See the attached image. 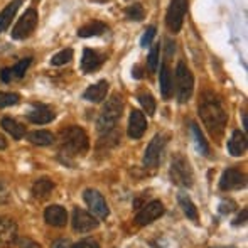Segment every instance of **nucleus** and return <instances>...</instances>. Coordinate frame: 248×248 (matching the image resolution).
Wrapping results in <instances>:
<instances>
[{
	"instance_id": "2",
	"label": "nucleus",
	"mask_w": 248,
	"mask_h": 248,
	"mask_svg": "<svg viewBox=\"0 0 248 248\" xmlns=\"http://www.w3.org/2000/svg\"><path fill=\"white\" fill-rule=\"evenodd\" d=\"M59 142H61V152L66 154V159L85 155L88 152L90 140L88 135L79 127H68L59 132Z\"/></svg>"
},
{
	"instance_id": "22",
	"label": "nucleus",
	"mask_w": 248,
	"mask_h": 248,
	"mask_svg": "<svg viewBox=\"0 0 248 248\" xmlns=\"http://www.w3.org/2000/svg\"><path fill=\"white\" fill-rule=\"evenodd\" d=\"M54 191V183L47 177H41L32 184V196L36 199H46Z\"/></svg>"
},
{
	"instance_id": "30",
	"label": "nucleus",
	"mask_w": 248,
	"mask_h": 248,
	"mask_svg": "<svg viewBox=\"0 0 248 248\" xmlns=\"http://www.w3.org/2000/svg\"><path fill=\"white\" fill-rule=\"evenodd\" d=\"M31 62H32V59L31 58H26V59H22V61H19L16 66H12V76L14 78H22L24 75H26V71H27V68L31 66Z\"/></svg>"
},
{
	"instance_id": "17",
	"label": "nucleus",
	"mask_w": 248,
	"mask_h": 248,
	"mask_svg": "<svg viewBox=\"0 0 248 248\" xmlns=\"http://www.w3.org/2000/svg\"><path fill=\"white\" fill-rule=\"evenodd\" d=\"M52 118H54V111H52L49 107H46V105H36V107L27 113V120L36 125L49 124V122H52Z\"/></svg>"
},
{
	"instance_id": "10",
	"label": "nucleus",
	"mask_w": 248,
	"mask_h": 248,
	"mask_svg": "<svg viewBox=\"0 0 248 248\" xmlns=\"http://www.w3.org/2000/svg\"><path fill=\"white\" fill-rule=\"evenodd\" d=\"M98 225H100L98 219L93 215H90L88 211H85V209L76 208L75 211H73V228H75V232L88 233V232H92V230L98 228Z\"/></svg>"
},
{
	"instance_id": "34",
	"label": "nucleus",
	"mask_w": 248,
	"mask_h": 248,
	"mask_svg": "<svg viewBox=\"0 0 248 248\" xmlns=\"http://www.w3.org/2000/svg\"><path fill=\"white\" fill-rule=\"evenodd\" d=\"M154 36H155V27H154V26H150L149 29L145 31V34H144V37H142L140 44H142V46H144V47L150 46V43H152Z\"/></svg>"
},
{
	"instance_id": "18",
	"label": "nucleus",
	"mask_w": 248,
	"mask_h": 248,
	"mask_svg": "<svg viewBox=\"0 0 248 248\" xmlns=\"http://www.w3.org/2000/svg\"><path fill=\"white\" fill-rule=\"evenodd\" d=\"M228 152L233 157H240L247 152V135L240 130H235L232 134V139L228 140Z\"/></svg>"
},
{
	"instance_id": "33",
	"label": "nucleus",
	"mask_w": 248,
	"mask_h": 248,
	"mask_svg": "<svg viewBox=\"0 0 248 248\" xmlns=\"http://www.w3.org/2000/svg\"><path fill=\"white\" fill-rule=\"evenodd\" d=\"M159 44L150 49V54H149V69L150 71H157V66H159Z\"/></svg>"
},
{
	"instance_id": "38",
	"label": "nucleus",
	"mask_w": 248,
	"mask_h": 248,
	"mask_svg": "<svg viewBox=\"0 0 248 248\" xmlns=\"http://www.w3.org/2000/svg\"><path fill=\"white\" fill-rule=\"evenodd\" d=\"M9 189H7V186L5 184L0 181V204H3V202H7L9 201Z\"/></svg>"
},
{
	"instance_id": "20",
	"label": "nucleus",
	"mask_w": 248,
	"mask_h": 248,
	"mask_svg": "<svg viewBox=\"0 0 248 248\" xmlns=\"http://www.w3.org/2000/svg\"><path fill=\"white\" fill-rule=\"evenodd\" d=\"M20 3H22V0H12V2L0 12V34L9 29V26L12 24V19L16 17L17 10H19Z\"/></svg>"
},
{
	"instance_id": "16",
	"label": "nucleus",
	"mask_w": 248,
	"mask_h": 248,
	"mask_svg": "<svg viewBox=\"0 0 248 248\" xmlns=\"http://www.w3.org/2000/svg\"><path fill=\"white\" fill-rule=\"evenodd\" d=\"M105 56L100 54L98 51H93L90 47H86L83 51V58H81V69L85 73H95L96 69L103 64Z\"/></svg>"
},
{
	"instance_id": "44",
	"label": "nucleus",
	"mask_w": 248,
	"mask_h": 248,
	"mask_svg": "<svg viewBox=\"0 0 248 248\" xmlns=\"http://www.w3.org/2000/svg\"><path fill=\"white\" fill-rule=\"evenodd\" d=\"M215 248H228V247H215ZM230 248H233V247H230Z\"/></svg>"
},
{
	"instance_id": "21",
	"label": "nucleus",
	"mask_w": 248,
	"mask_h": 248,
	"mask_svg": "<svg viewBox=\"0 0 248 248\" xmlns=\"http://www.w3.org/2000/svg\"><path fill=\"white\" fill-rule=\"evenodd\" d=\"M159 83H160V93H162V98L164 100H169L170 95H172V75H170V69L169 66L164 62L160 66V76H159Z\"/></svg>"
},
{
	"instance_id": "15",
	"label": "nucleus",
	"mask_w": 248,
	"mask_h": 248,
	"mask_svg": "<svg viewBox=\"0 0 248 248\" xmlns=\"http://www.w3.org/2000/svg\"><path fill=\"white\" fill-rule=\"evenodd\" d=\"M44 219H46L47 225L56 226V228H61L68 223V211H66L62 206L52 204L49 208H46L44 211Z\"/></svg>"
},
{
	"instance_id": "9",
	"label": "nucleus",
	"mask_w": 248,
	"mask_h": 248,
	"mask_svg": "<svg viewBox=\"0 0 248 248\" xmlns=\"http://www.w3.org/2000/svg\"><path fill=\"white\" fill-rule=\"evenodd\" d=\"M83 198H85V202L88 204L90 211H92L96 218H100V219L108 218L110 209H108V204H107V201H105V198L101 196L98 191L96 189H86L85 194H83Z\"/></svg>"
},
{
	"instance_id": "39",
	"label": "nucleus",
	"mask_w": 248,
	"mask_h": 248,
	"mask_svg": "<svg viewBox=\"0 0 248 248\" xmlns=\"http://www.w3.org/2000/svg\"><path fill=\"white\" fill-rule=\"evenodd\" d=\"M0 78H2V81L9 83L10 79L14 78V76H12V69H10V68H3L2 71H0Z\"/></svg>"
},
{
	"instance_id": "5",
	"label": "nucleus",
	"mask_w": 248,
	"mask_h": 248,
	"mask_svg": "<svg viewBox=\"0 0 248 248\" xmlns=\"http://www.w3.org/2000/svg\"><path fill=\"white\" fill-rule=\"evenodd\" d=\"M193 88H194V78L193 73L189 71L186 64L183 61L177 64L176 69V92H177V100L181 103H186L187 100L193 95Z\"/></svg>"
},
{
	"instance_id": "41",
	"label": "nucleus",
	"mask_w": 248,
	"mask_h": 248,
	"mask_svg": "<svg viewBox=\"0 0 248 248\" xmlns=\"http://www.w3.org/2000/svg\"><path fill=\"white\" fill-rule=\"evenodd\" d=\"M247 221V209H243L242 211V215L236 218V221H235V225H243V223Z\"/></svg>"
},
{
	"instance_id": "37",
	"label": "nucleus",
	"mask_w": 248,
	"mask_h": 248,
	"mask_svg": "<svg viewBox=\"0 0 248 248\" xmlns=\"http://www.w3.org/2000/svg\"><path fill=\"white\" fill-rule=\"evenodd\" d=\"M73 248H100V247H98V243H96L95 240L86 238V240H81V242H78Z\"/></svg>"
},
{
	"instance_id": "43",
	"label": "nucleus",
	"mask_w": 248,
	"mask_h": 248,
	"mask_svg": "<svg viewBox=\"0 0 248 248\" xmlns=\"http://www.w3.org/2000/svg\"><path fill=\"white\" fill-rule=\"evenodd\" d=\"M243 125H245V128H247V113H243Z\"/></svg>"
},
{
	"instance_id": "6",
	"label": "nucleus",
	"mask_w": 248,
	"mask_h": 248,
	"mask_svg": "<svg viewBox=\"0 0 248 248\" xmlns=\"http://www.w3.org/2000/svg\"><path fill=\"white\" fill-rule=\"evenodd\" d=\"M187 12V0H170V5L167 9L166 22L170 32L177 34L183 27L184 16Z\"/></svg>"
},
{
	"instance_id": "32",
	"label": "nucleus",
	"mask_w": 248,
	"mask_h": 248,
	"mask_svg": "<svg viewBox=\"0 0 248 248\" xmlns=\"http://www.w3.org/2000/svg\"><path fill=\"white\" fill-rule=\"evenodd\" d=\"M19 100H20V96L17 95V93H0V108L17 105Z\"/></svg>"
},
{
	"instance_id": "27",
	"label": "nucleus",
	"mask_w": 248,
	"mask_h": 248,
	"mask_svg": "<svg viewBox=\"0 0 248 248\" xmlns=\"http://www.w3.org/2000/svg\"><path fill=\"white\" fill-rule=\"evenodd\" d=\"M191 130H193V135H194V139H196V144L199 150H201V154L202 155H209V145H208V142H206L204 135L201 134V128H199L196 124H191Z\"/></svg>"
},
{
	"instance_id": "4",
	"label": "nucleus",
	"mask_w": 248,
	"mask_h": 248,
	"mask_svg": "<svg viewBox=\"0 0 248 248\" xmlns=\"http://www.w3.org/2000/svg\"><path fill=\"white\" fill-rule=\"evenodd\" d=\"M170 181L181 187H191L194 184V172L189 160L183 154H176L170 160Z\"/></svg>"
},
{
	"instance_id": "28",
	"label": "nucleus",
	"mask_w": 248,
	"mask_h": 248,
	"mask_svg": "<svg viewBox=\"0 0 248 248\" xmlns=\"http://www.w3.org/2000/svg\"><path fill=\"white\" fill-rule=\"evenodd\" d=\"M125 16H127L130 20H137V22H140V20L145 17L144 7H142L140 3H132L130 7L125 9Z\"/></svg>"
},
{
	"instance_id": "24",
	"label": "nucleus",
	"mask_w": 248,
	"mask_h": 248,
	"mask_svg": "<svg viewBox=\"0 0 248 248\" xmlns=\"http://www.w3.org/2000/svg\"><path fill=\"white\" fill-rule=\"evenodd\" d=\"M2 127H3V130L9 132L16 140H20V139H24V135H26V127L10 117L2 118Z\"/></svg>"
},
{
	"instance_id": "7",
	"label": "nucleus",
	"mask_w": 248,
	"mask_h": 248,
	"mask_svg": "<svg viewBox=\"0 0 248 248\" xmlns=\"http://www.w3.org/2000/svg\"><path fill=\"white\" fill-rule=\"evenodd\" d=\"M37 26V12L36 9H27L26 14L19 19L16 27L12 29V39H26L32 34V31Z\"/></svg>"
},
{
	"instance_id": "8",
	"label": "nucleus",
	"mask_w": 248,
	"mask_h": 248,
	"mask_svg": "<svg viewBox=\"0 0 248 248\" xmlns=\"http://www.w3.org/2000/svg\"><path fill=\"white\" fill-rule=\"evenodd\" d=\"M166 142L167 139L164 137L162 134H157L155 137L150 140V144L145 149L144 154V166L145 167H157L160 162V157H162V152L166 149Z\"/></svg>"
},
{
	"instance_id": "11",
	"label": "nucleus",
	"mask_w": 248,
	"mask_h": 248,
	"mask_svg": "<svg viewBox=\"0 0 248 248\" xmlns=\"http://www.w3.org/2000/svg\"><path fill=\"white\" fill-rule=\"evenodd\" d=\"M164 215V204L160 201H150L135 216V223L139 226H145L150 225L152 221H155L157 218Z\"/></svg>"
},
{
	"instance_id": "19",
	"label": "nucleus",
	"mask_w": 248,
	"mask_h": 248,
	"mask_svg": "<svg viewBox=\"0 0 248 248\" xmlns=\"http://www.w3.org/2000/svg\"><path fill=\"white\" fill-rule=\"evenodd\" d=\"M107 93H108V81L107 79H101V81L92 85L85 93H83V98L88 100V101H93V103H100V101L107 96Z\"/></svg>"
},
{
	"instance_id": "12",
	"label": "nucleus",
	"mask_w": 248,
	"mask_h": 248,
	"mask_svg": "<svg viewBox=\"0 0 248 248\" xmlns=\"http://www.w3.org/2000/svg\"><path fill=\"white\" fill-rule=\"evenodd\" d=\"M17 242V225L12 218L0 216V248H10Z\"/></svg>"
},
{
	"instance_id": "25",
	"label": "nucleus",
	"mask_w": 248,
	"mask_h": 248,
	"mask_svg": "<svg viewBox=\"0 0 248 248\" xmlns=\"http://www.w3.org/2000/svg\"><path fill=\"white\" fill-rule=\"evenodd\" d=\"M108 31V26L100 20H93V22L83 26L81 29H78L79 37H92V36H101Z\"/></svg>"
},
{
	"instance_id": "42",
	"label": "nucleus",
	"mask_w": 248,
	"mask_h": 248,
	"mask_svg": "<svg viewBox=\"0 0 248 248\" xmlns=\"http://www.w3.org/2000/svg\"><path fill=\"white\" fill-rule=\"evenodd\" d=\"M3 149H7V140H5V137L0 134V150H3Z\"/></svg>"
},
{
	"instance_id": "14",
	"label": "nucleus",
	"mask_w": 248,
	"mask_h": 248,
	"mask_svg": "<svg viewBox=\"0 0 248 248\" xmlns=\"http://www.w3.org/2000/svg\"><path fill=\"white\" fill-rule=\"evenodd\" d=\"M147 130V120H145V115L139 110H132L130 120H128V137L139 140L142 139V135Z\"/></svg>"
},
{
	"instance_id": "1",
	"label": "nucleus",
	"mask_w": 248,
	"mask_h": 248,
	"mask_svg": "<svg viewBox=\"0 0 248 248\" xmlns=\"http://www.w3.org/2000/svg\"><path fill=\"white\" fill-rule=\"evenodd\" d=\"M199 117L213 137H221L228 122V111L221 100L211 92H206L199 103Z\"/></svg>"
},
{
	"instance_id": "29",
	"label": "nucleus",
	"mask_w": 248,
	"mask_h": 248,
	"mask_svg": "<svg viewBox=\"0 0 248 248\" xmlns=\"http://www.w3.org/2000/svg\"><path fill=\"white\" fill-rule=\"evenodd\" d=\"M139 101L144 107V110L147 111V115H154L155 113V100L150 93H139Z\"/></svg>"
},
{
	"instance_id": "40",
	"label": "nucleus",
	"mask_w": 248,
	"mask_h": 248,
	"mask_svg": "<svg viewBox=\"0 0 248 248\" xmlns=\"http://www.w3.org/2000/svg\"><path fill=\"white\" fill-rule=\"evenodd\" d=\"M51 248H73V247H71V243H69L68 240L59 238V240H56V242L52 243V247H51Z\"/></svg>"
},
{
	"instance_id": "23",
	"label": "nucleus",
	"mask_w": 248,
	"mask_h": 248,
	"mask_svg": "<svg viewBox=\"0 0 248 248\" xmlns=\"http://www.w3.org/2000/svg\"><path fill=\"white\" fill-rule=\"evenodd\" d=\"M177 201H179V206L183 208L184 215L187 216V219H191V221L196 223L199 215H198V208L194 206L193 199L189 198V194L187 193H179L177 194Z\"/></svg>"
},
{
	"instance_id": "3",
	"label": "nucleus",
	"mask_w": 248,
	"mask_h": 248,
	"mask_svg": "<svg viewBox=\"0 0 248 248\" xmlns=\"http://www.w3.org/2000/svg\"><path fill=\"white\" fill-rule=\"evenodd\" d=\"M122 110H124V100H122L120 95H113L105 103L98 120H96V128H98V132H101V134L107 132L108 134V132L113 130V127L117 125V122L120 120V117H122Z\"/></svg>"
},
{
	"instance_id": "26",
	"label": "nucleus",
	"mask_w": 248,
	"mask_h": 248,
	"mask_svg": "<svg viewBox=\"0 0 248 248\" xmlns=\"http://www.w3.org/2000/svg\"><path fill=\"white\" fill-rule=\"evenodd\" d=\"M27 139H29L31 144L34 145H51L54 142V135L47 130H34V132H29L27 134Z\"/></svg>"
},
{
	"instance_id": "13",
	"label": "nucleus",
	"mask_w": 248,
	"mask_h": 248,
	"mask_svg": "<svg viewBox=\"0 0 248 248\" xmlns=\"http://www.w3.org/2000/svg\"><path fill=\"white\" fill-rule=\"evenodd\" d=\"M245 184H247L245 174H242L238 169H228L223 172L221 179H219V189L233 191V189H240V187H245Z\"/></svg>"
},
{
	"instance_id": "31",
	"label": "nucleus",
	"mask_w": 248,
	"mask_h": 248,
	"mask_svg": "<svg viewBox=\"0 0 248 248\" xmlns=\"http://www.w3.org/2000/svg\"><path fill=\"white\" fill-rule=\"evenodd\" d=\"M73 59V51L71 49H64L61 52H58L56 56H52L51 59V64L52 66H62L66 64V62H69Z\"/></svg>"
},
{
	"instance_id": "36",
	"label": "nucleus",
	"mask_w": 248,
	"mask_h": 248,
	"mask_svg": "<svg viewBox=\"0 0 248 248\" xmlns=\"http://www.w3.org/2000/svg\"><path fill=\"white\" fill-rule=\"evenodd\" d=\"M219 211H221L223 215H230V213L235 211V202L233 201H221V204H219Z\"/></svg>"
},
{
	"instance_id": "35",
	"label": "nucleus",
	"mask_w": 248,
	"mask_h": 248,
	"mask_svg": "<svg viewBox=\"0 0 248 248\" xmlns=\"http://www.w3.org/2000/svg\"><path fill=\"white\" fill-rule=\"evenodd\" d=\"M17 245H19V248H41L39 243L32 242L31 238H20V240H17Z\"/></svg>"
}]
</instances>
